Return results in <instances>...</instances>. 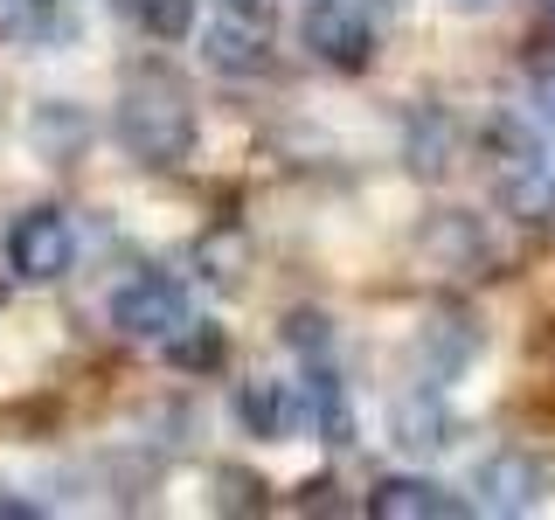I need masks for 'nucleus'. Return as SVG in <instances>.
Listing matches in <instances>:
<instances>
[{
    "instance_id": "20e7f679",
    "label": "nucleus",
    "mask_w": 555,
    "mask_h": 520,
    "mask_svg": "<svg viewBox=\"0 0 555 520\" xmlns=\"http://www.w3.org/2000/svg\"><path fill=\"white\" fill-rule=\"evenodd\" d=\"M473 493H479L486 514H528V507H542V493H548V465L534 458V451L507 444V451H493V458H479Z\"/></svg>"
},
{
    "instance_id": "f03ea898",
    "label": "nucleus",
    "mask_w": 555,
    "mask_h": 520,
    "mask_svg": "<svg viewBox=\"0 0 555 520\" xmlns=\"http://www.w3.org/2000/svg\"><path fill=\"white\" fill-rule=\"evenodd\" d=\"M69 264H77V236H69V222L56 216V208H28V216H14L8 230V271L28 277V285H56V277H69Z\"/></svg>"
},
{
    "instance_id": "2eb2a0df",
    "label": "nucleus",
    "mask_w": 555,
    "mask_h": 520,
    "mask_svg": "<svg viewBox=\"0 0 555 520\" xmlns=\"http://www.w3.org/2000/svg\"><path fill=\"white\" fill-rule=\"evenodd\" d=\"M528 104H534V118L555 132V69H534V91H528Z\"/></svg>"
},
{
    "instance_id": "f257e3e1",
    "label": "nucleus",
    "mask_w": 555,
    "mask_h": 520,
    "mask_svg": "<svg viewBox=\"0 0 555 520\" xmlns=\"http://www.w3.org/2000/svg\"><path fill=\"white\" fill-rule=\"evenodd\" d=\"M118 146L139 167H173L195 153V104L173 77H139L118 98Z\"/></svg>"
},
{
    "instance_id": "4468645a",
    "label": "nucleus",
    "mask_w": 555,
    "mask_h": 520,
    "mask_svg": "<svg viewBox=\"0 0 555 520\" xmlns=\"http://www.w3.org/2000/svg\"><path fill=\"white\" fill-rule=\"evenodd\" d=\"M173 361H181V368H216V361H222V334H216V326H195V334L173 326Z\"/></svg>"
},
{
    "instance_id": "0eeeda50",
    "label": "nucleus",
    "mask_w": 555,
    "mask_h": 520,
    "mask_svg": "<svg viewBox=\"0 0 555 520\" xmlns=\"http://www.w3.org/2000/svg\"><path fill=\"white\" fill-rule=\"evenodd\" d=\"M473 354H479V326L451 306H430L424 326H416V361L430 368V381H451Z\"/></svg>"
},
{
    "instance_id": "39448f33",
    "label": "nucleus",
    "mask_w": 555,
    "mask_h": 520,
    "mask_svg": "<svg viewBox=\"0 0 555 520\" xmlns=\"http://www.w3.org/2000/svg\"><path fill=\"white\" fill-rule=\"evenodd\" d=\"M112 326L126 340H173V326H188V299L167 277H132L112 291Z\"/></svg>"
},
{
    "instance_id": "6e6552de",
    "label": "nucleus",
    "mask_w": 555,
    "mask_h": 520,
    "mask_svg": "<svg viewBox=\"0 0 555 520\" xmlns=\"http://www.w3.org/2000/svg\"><path fill=\"white\" fill-rule=\"evenodd\" d=\"M389 438L403 444L410 458H430V451L451 444V410L430 389H410V395H396V403H389Z\"/></svg>"
},
{
    "instance_id": "9d476101",
    "label": "nucleus",
    "mask_w": 555,
    "mask_h": 520,
    "mask_svg": "<svg viewBox=\"0 0 555 520\" xmlns=\"http://www.w3.org/2000/svg\"><path fill=\"white\" fill-rule=\"evenodd\" d=\"M424 257L430 264H444V271H479L486 264V230L473 216H438L424 230Z\"/></svg>"
},
{
    "instance_id": "a211bd4d",
    "label": "nucleus",
    "mask_w": 555,
    "mask_h": 520,
    "mask_svg": "<svg viewBox=\"0 0 555 520\" xmlns=\"http://www.w3.org/2000/svg\"><path fill=\"white\" fill-rule=\"evenodd\" d=\"M459 8H493V0H459Z\"/></svg>"
},
{
    "instance_id": "dca6fc26",
    "label": "nucleus",
    "mask_w": 555,
    "mask_h": 520,
    "mask_svg": "<svg viewBox=\"0 0 555 520\" xmlns=\"http://www.w3.org/2000/svg\"><path fill=\"white\" fill-rule=\"evenodd\" d=\"M285 340H292V347H320V340H326V320H320V312H292Z\"/></svg>"
},
{
    "instance_id": "423d86ee",
    "label": "nucleus",
    "mask_w": 555,
    "mask_h": 520,
    "mask_svg": "<svg viewBox=\"0 0 555 520\" xmlns=\"http://www.w3.org/2000/svg\"><path fill=\"white\" fill-rule=\"evenodd\" d=\"M202 56L216 63L222 77H257V69L271 63V28H264V14H250V0L222 8L216 22L202 28Z\"/></svg>"
},
{
    "instance_id": "f3484780",
    "label": "nucleus",
    "mask_w": 555,
    "mask_h": 520,
    "mask_svg": "<svg viewBox=\"0 0 555 520\" xmlns=\"http://www.w3.org/2000/svg\"><path fill=\"white\" fill-rule=\"evenodd\" d=\"M534 8H542V14H548V22H555V0H534Z\"/></svg>"
},
{
    "instance_id": "9b49d317",
    "label": "nucleus",
    "mask_w": 555,
    "mask_h": 520,
    "mask_svg": "<svg viewBox=\"0 0 555 520\" xmlns=\"http://www.w3.org/2000/svg\"><path fill=\"white\" fill-rule=\"evenodd\" d=\"M236 416H243V430H257V438H285V424H292L285 389H278V381H243Z\"/></svg>"
},
{
    "instance_id": "1a4fd4ad",
    "label": "nucleus",
    "mask_w": 555,
    "mask_h": 520,
    "mask_svg": "<svg viewBox=\"0 0 555 520\" xmlns=\"http://www.w3.org/2000/svg\"><path fill=\"white\" fill-rule=\"evenodd\" d=\"M369 514L375 520H451L459 499H451L444 485H430V479H389V485L369 493Z\"/></svg>"
},
{
    "instance_id": "ddd939ff",
    "label": "nucleus",
    "mask_w": 555,
    "mask_h": 520,
    "mask_svg": "<svg viewBox=\"0 0 555 520\" xmlns=\"http://www.w3.org/2000/svg\"><path fill=\"white\" fill-rule=\"evenodd\" d=\"M139 22H146V35H160V42H181L195 28V0H139Z\"/></svg>"
},
{
    "instance_id": "f8f14e48",
    "label": "nucleus",
    "mask_w": 555,
    "mask_h": 520,
    "mask_svg": "<svg viewBox=\"0 0 555 520\" xmlns=\"http://www.w3.org/2000/svg\"><path fill=\"white\" fill-rule=\"evenodd\" d=\"M306 403H312V424L326 430V444H347V438H354V424H347V403H340V381H334V375L312 381Z\"/></svg>"
},
{
    "instance_id": "7ed1b4c3",
    "label": "nucleus",
    "mask_w": 555,
    "mask_h": 520,
    "mask_svg": "<svg viewBox=\"0 0 555 520\" xmlns=\"http://www.w3.org/2000/svg\"><path fill=\"white\" fill-rule=\"evenodd\" d=\"M306 49L320 63H334V69H369L375 63V35H369V14L354 8V0H312L306 8Z\"/></svg>"
}]
</instances>
